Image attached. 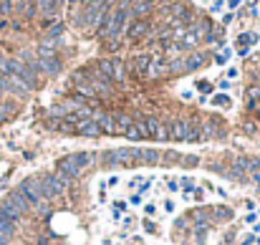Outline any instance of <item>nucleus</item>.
<instances>
[{
  "label": "nucleus",
  "instance_id": "nucleus-17",
  "mask_svg": "<svg viewBox=\"0 0 260 245\" xmlns=\"http://www.w3.org/2000/svg\"><path fill=\"white\" fill-rule=\"evenodd\" d=\"M212 104H215V106H223V109H230V106H232V101H230L227 94H215V96H212Z\"/></svg>",
  "mask_w": 260,
  "mask_h": 245
},
{
  "label": "nucleus",
  "instance_id": "nucleus-13",
  "mask_svg": "<svg viewBox=\"0 0 260 245\" xmlns=\"http://www.w3.org/2000/svg\"><path fill=\"white\" fill-rule=\"evenodd\" d=\"M76 134H81V137H99L101 134V126L94 119H81L76 124Z\"/></svg>",
  "mask_w": 260,
  "mask_h": 245
},
{
  "label": "nucleus",
  "instance_id": "nucleus-14",
  "mask_svg": "<svg viewBox=\"0 0 260 245\" xmlns=\"http://www.w3.org/2000/svg\"><path fill=\"white\" fill-rule=\"evenodd\" d=\"M38 71L48 74V76H56V74L61 71V63H58L56 56H51V58H38Z\"/></svg>",
  "mask_w": 260,
  "mask_h": 245
},
{
  "label": "nucleus",
  "instance_id": "nucleus-18",
  "mask_svg": "<svg viewBox=\"0 0 260 245\" xmlns=\"http://www.w3.org/2000/svg\"><path fill=\"white\" fill-rule=\"evenodd\" d=\"M0 233H3V235H13V220H8L5 215H0Z\"/></svg>",
  "mask_w": 260,
  "mask_h": 245
},
{
  "label": "nucleus",
  "instance_id": "nucleus-3",
  "mask_svg": "<svg viewBox=\"0 0 260 245\" xmlns=\"http://www.w3.org/2000/svg\"><path fill=\"white\" fill-rule=\"evenodd\" d=\"M96 71L104 76V79H109V81H124V61L121 58H104L99 61L96 66Z\"/></svg>",
  "mask_w": 260,
  "mask_h": 245
},
{
  "label": "nucleus",
  "instance_id": "nucleus-9",
  "mask_svg": "<svg viewBox=\"0 0 260 245\" xmlns=\"http://www.w3.org/2000/svg\"><path fill=\"white\" fill-rule=\"evenodd\" d=\"M126 139H132V142H139V139H149V131H147V122L144 119H134L132 126L126 129Z\"/></svg>",
  "mask_w": 260,
  "mask_h": 245
},
{
  "label": "nucleus",
  "instance_id": "nucleus-30",
  "mask_svg": "<svg viewBox=\"0 0 260 245\" xmlns=\"http://www.w3.org/2000/svg\"><path fill=\"white\" fill-rule=\"evenodd\" d=\"M250 180L255 182V187L260 190V172H250Z\"/></svg>",
  "mask_w": 260,
  "mask_h": 245
},
{
  "label": "nucleus",
  "instance_id": "nucleus-6",
  "mask_svg": "<svg viewBox=\"0 0 260 245\" xmlns=\"http://www.w3.org/2000/svg\"><path fill=\"white\" fill-rule=\"evenodd\" d=\"M142 154V149H134V147H126V149H114V152H109L106 154V162L109 164H121V162H129V160H137Z\"/></svg>",
  "mask_w": 260,
  "mask_h": 245
},
{
  "label": "nucleus",
  "instance_id": "nucleus-36",
  "mask_svg": "<svg viewBox=\"0 0 260 245\" xmlns=\"http://www.w3.org/2000/svg\"><path fill=\"white\" fill-rule=\"evenodd\" d=\"M215 61H218V63H220V66H223V63H225V61H227V51H225V53H220V56H218V58H215Z\"/></svg>",
  "mask_w": 260,
  "mask_h": 245
},
{
  "label": "nucleus",
  "instance_id": "nucleus-8",
  "mask_svg": "<svg viewBox=\"0 0 260 245\" xmlns=\"http://www.w3.org/2000/svg\"><path fill=\"white\" fill-rule=\"evenodd\" d=\"M149 61H151L149 53H137L132 61H129V74L132 76H144L147 69H149Z\"/></svg>",
  "mask_w": 260,
  "mask_h": 245
},
{
  "label": "nucleus",
  "instance_id": "nucleus-37",
  "mask_svg": "<svg viewBox=\"0 0 260 245\" xmlns=\"http://www.w3.org/2000/svg\"><path fill=\"white\" fill-rule=\"evenodd\" d=\"M111 210H116V212H124V210H126V205H124V203H116Z\"/></svg>",
  "mask_w": 260,
  "mask_h": 245
},
{
  "label": "nucleus",
  "instance_id": "nucleus-31",
  "mask_svg": "<svg viewBox=\"0 0 260 245\" xmlns=\"http://www.w3.org/2000/svg\"><path fill=\"white\" fill-rule=\"evenodd\" d=\"M250 169L253 172H260V157L258 160H250Z\"/></svg>",
  "mask_w": 260,
  "mask_h": 245
},
{
  "label": "nucleus",
  "instance_id": "nucleus-23",
  "mask_svg": "<svg viewBox=\"0 0 260 245\" xmlns=\"http://www.w3.org/2000/svg\"><path fill=\"white\" fill-rule=\"evenodd\" d=\"M202 197H205V190H202V187H194V190H192V200H197V203H200Z\"/></svg>",
  "mask_w": 260,
  "mask_h": 245
},
{
  "label": "nucleus",
  "instance_id": "nucleus-4",
  "mask_svg": "<svg viewBox=\"0 0 260 245\" xmlns=\"http://www.w3.org/2000/svg\"><path fill=\"white\" fill-rule=\"evenodd\" d=\"M18 190L28 197V203H31V205L43 203V200H46V192H43V185H40V177H28V180L20 185Z\"/></svg>",
  "mask_w": 260,
  "mask_h": 245
},
{
  "label": "nucleus",
  "instance_id": "nucleus-21",
  "mask_svg": "<svg viewBox=\"0 0 260 245\" xmlns=\"http://www.w3.org/2000/svg\"><path fill=\"white\" fill-rule=\"evenodd\" d=\"M139 157H144V162H157V160H159V154H157L154 149H142Z\"/></svg>",
  "mask_w": 260,
  "mask_h": 245
},
{
  "label": "nucleus",
  "instance_id": "nucleus-27",
  "mask_svg": "<svg viewBox=\"0 0 260 245\" xmlns=\"http://www.w3.org/2000/svg\"><path fill=\"white\" fill-rule=\"evenodd\" d=\"M144 230H147V233H157V225H154L151 220H144Z\"/></svg>",
  "mask_w": 260,
  "mask_h": 245
},
{
  "label": "nucleus",
  "instance_id": "nucleus-44",
  "mask_svg": "<svg viewBox=\"0 0 260 245\" xmlns=\"http://www.w3.org/2000/svg\"><path fill=\"white\" fill-rule=\"evenodd\" d=\"M258 86H260V79H258Z\"/></svg>",
  "mask_w": 260,
  "mask_h": 245
},
{
  "label": "nucleus",
  "instance_id": "nucleus-38",
  "mask_svg": "<svg viewBox=\"0 0 260 245\" xmlns=\"http://www.w3.org/2000/svg\"><path fill=\"white\" fill-rule=\"evenodd\" d=\"M253 243H255V235H248V238H245L240 245H253Z\"/></svg>",
  "mask_w": 260,
  "mask_h": 245
},
{
  "label": "nucleus",
  "instance_id": "nucleus-32",
  "mask_svg": "<svg viewBox=\"0 0 260 245\" xmlns=\"http://www.w3.org/2000/svg\"><path fill=\"white\" fill-rule=\"evenodd\" d=\"M144 210H147V215H154V212H157V205H154V203H149Z\"/></svg>",
  "mask_w": 260,
  "mask_h": 245
},
{
  "label": "nucleus",
  "instance_id": "nucleus-25",
  "mask_svg": "<svg viewBox=\"0 0 260 245\" xmlns=\"http://www.w3.org/2000/svg\"><path fill=\"white\" fill-rule=\"evenodd\" d=\"M197 88H200L202 94H210V91H212V86H210L207 81H200V83H197Z\"/></svg>",
  "mask_w": 260,
  "mask_h": 245
},
{
  "label": "nucleus",
  "instance_id": "nucleus-16",
  "mask_svg": "<svg viewBox=\"0 0 260 245\" xmlns=\"http://www.w3.org/2000/svg\"><path fill=\"white\" fill-rule=\"evenodd\" d=\"M132 117H126V114H114V129H116V134H126V129L132 126Z\"/></svg>",
  "mask_w": 260,
  "mask_h": 245
},
{
  "label": "nucleus",
  "instance_id": "nucleus-10",
  "mask_svg": "<svg viewBox=\"0 0 260 245\" xmlns=\"http://www.w3.org/2000/svg\"><path fill=\"white\" fill-rule=\"evenodd\" d=\"M99 126H101V134H111L116 137V129H114V114H104V111H94L91 117Z\"/></svg>",
  "mask_w": 260,
  "mask_h": 245
},
{
  "label": "nucleus",
  "instance_id": "nucleus-41",
  "mask_svg": "<svg viewBox=\"0 0 260 245\" xmlns=\"http://www.w3.org/2000/svg\"><path fill=\"white\" fill-rule=\"evenodd\" d=\"M220 88H230V79H223L220 81Z\"/></svg>",
  "mask_w": 260,
  "mask_h": 245
},
{
  "label": "nucleus",
  "instance_id": "nucleus-29",
  "mask_svg": "<svg viewBox=\"0 0 260 245\" xmlns=\"http://www.w3.org/2000/svg\"><path fill=\"white\" fill-rule=\"evenodd\" d=\"M175 207H177L175 200H164V210H167V212H175Z\"/></svg>",
  "mask_w": 260,
  "mask_h": 245
},
{
  "label": "nucleus",
  "instance_id": "nucleus-5",
  "mask_svg": "<svg viewBox=\"0 0 260 245\" xmlns=\"http://www.w3.org/2000/svg\"><path fill=\"white\" fill-rule=\"evenodd\" d=\"M147 122V131H149V139H157V142H169V124L159 122L154 117L144 119Z\"/></svg>",
  "mask_w": 260,
  "mask_h": 245
},
{
  "label": "nucleus",
  "instance_id": "nucleus-43",
  "mask_svg": "<svg viewBox=\"0 0 260 245\" xmlns=\"http://www.w3.org/2000/svg\"><path fill=\"white\" fill-rule=\"evenodd\" d=\"M71 3H74V5H86L89 0H71Z\"/></svg>",
  "mask_w": 260,
  "mask_h": 245
},
{
  "label": "nucleus",
  "instance_id": "nucleus-12",
  "mask_svg": "<svg viewBox=\"0 0 260 245\" xmlns=\"http://www.w3.org/2000/svg\"><path fill=\"white\" fill-rule=\"evenodd\" d=\"M8 203H10V205H13V207L20 212V217H23V215L31 210V203H28V197H26L23 192H20V190H15V192H10V195H8Z\"/></svg>",
  "mask_w": 260,
  "mask_h": 245
},
{
  "label": "nucleus",
  "instance_id": "nucleus-24",
  "mask_svg": "<svg viewBox=\"0 0 260 245\" xmlns=\"http://www.w3.org/2000/svg\"><path fill=\"white\" fill-rule=\"evenodd\" d=\"M180 187H185L187 192H192V190H194V182L189 180V177H185V180H182V185H180Z\"/></svg>",
  "mask_w": 260,
  "mask_h": 245
},
{
  "label": "nucleus",
  "instance_id": "nucleus-19",
  "mask_svg": "<svg viewBox=\"0 0 260 245\" xmlns=\"http://www.w3.org/2000/svg\"><path fill=\"white\" fill-rule=\"evenodd\" d=\"M149 3H144V0H137V3H132V13L134 15H144V13H149Z\"/></svg>",
  "mask_w": 260,
  "mask_h": 245
},
{
  "label": "nucleus",
  "instance_id": "nucleus-35",
  "mask_svg": "<svg viewBox=\"0 0 260 245\" xmlns=\"http://www.w3.org/2000/svg\"><path fill=\"white\" fill-rule=\"evenodd\" d=\"M223 8V0H215V3H212V13H218Z\"/></svg>",
  "mask_w": 260,
  "mask_h": 245
},
{
  "label": "nucleus",
  "instance_id": "nucleus-39",
  "mask_svg": "<svg viewBox=\"0 0 260 245\" xmlns=\"http://www.w3.org/2000/svg\"><path fill=\"white\" fill-rule=\"evenodd\" d=\"M109 187H119V177H109Z\"/></svg>",
  "mask_w": 260,
  "mask_h": 245
},
{
  "label": "nucleus",
  "instance_id": "nucleus-42",
  "mask_svg": "<svg viewBox=\"0 0 260 245\" xmlns=\"http://www.w3.org/2000/svg\"><path fill=\"white\" fill-rule=\"evenodd\" d=\"M8 240H10L8 235H3V233H0V245H8Z\"/></svg>",
  "mask_w": 260,
  "mask_h": 245
},
{
  "label": "nucleus",
  "instance_id": "nucleus-22",
  "mask_svg": "<svg viewBox=\"0 0 260 245\" xmlns=\"http://www.w3.org/2000/svg\"><path fill=\"white\" fill-rule=\"evenodd\" d=\"M248 99H250V106H253V101L260 99V86H250L248 88Z\"/></svg>",
  "mask_w": 260,
  "mask_h": 245
},
{
  "label": "nucleus",
  "instance_id": "nucleus-7",
  "mask_svg": "<svg viewBox=\"0 0 260 245\" xmlns=\"http://www.w3.org/2000/svg\"><path fill=\"white\" fill-rule=\"evenodd\" d=\"M56 172H58V174H66V177H71V180H74V177L81 174V167L76 164L74 154H71V157H63V160L56 162Z\"/></svg>",
  "mask_w": 260,
  "mask_h": 245
},
{
  "label": "nucleus",
  "instance_id": "nucleus-28",
  "mask_svg": "<svg viewBox=\"0 0 260 245\" xmlns=\"http://www.w3.org/2000/svg\"><path fill=\"white\" fill-rule=\"evenodd\" d=\"M129 203H132V205H142V192H134L132 197H129Z\"/></svg>",
  "mask_w": 260,
  "mask_h": 245
},
{
  "label": "nucleus",
  "instance_id": "nucleus-2",
  "mask_svg": "<svg viewBox=\"0 0 260 245\" xmlns=\"http://www.w3.org/2000/svg\"><path fill=\"white\" fill-rule=\"evenodd\" d=\"M69 182H71V177H66V174H46V177H40V185H43V192H46V200L48 197H58V195H63V190L69 187Z\"/></svg>",
  "mask_w": 260,
  "mask_h": 245
},
{
  "label": "nucleus",
  "instance_id": "nucleus-33",
  "mask_svg": "<svg viewBox=\"0 0 260 245\" xmlns=\"http://www.w3.org/2000/svg\"><path fill=\"white\" fill-rule=\"evenodd\" d=\"M33 3H36V5H38V8H40V10H43V8H46V5H48V3H51V0H33Z\"/></svg>",
  "mask_w": 260,
  "mask_h": 245
},
{
  "label": "nucleus",
  "instance_id": "nucleus-20",
  "mask_svg": "<svg viewBox=\"0 0 260 245\" xmlns=\"http://www.w3.org/2000/svg\"><path fill=\"white\" fill-rule=\"evenodd\" d=\"M197 66H202V56H192L185 61V71H192V69H197Z\"/></svg>",
  "mask_w": 260,
  "mask_h": 245
},
{
  "label": "nucleus",
  "instance_id": "nucleus-34",
  "mask_svg": "<svg viewBox=\"0 0 260 245\" xmlns=\"http://www.w3.org/2000/svg\"><path fill=\"white\" fill-rule=\"evenodd\" d=\"M0 13H10V0H5V3L0 5Z\"/></svg>",
  "mask_w": 260,
  "mask_h": 245
},
{
  "label": "nucleus",
  "instance_id": "nucleus-1",
  "mask_svg": "<svg viewBox=\"0 0 260 245\" xmlns=\"http://www.w3.org/2000/svg\"><path fill=\"white\" fill-rule=\"evenodd\" d=\"M126 20H129V0H119L116 8L104 15L96 36L99 38H106V41H119L121 31L126 28Z\"/></svg>",
  "mask_w": 260,
  "mask_h": 245
},
{
  "label": "nucleus",
  "instance_id": "nucleus-11",
  "mask_svg": "<svg viewBox=\"0 0 260 245\" xmlns=\"http://www.w3.org/2000/svg\"><path fill=\"white\" fill-rule=\"evenodd\" d=\"M164 74H169L167 71V58H162V56H151V61H149V69H147V79H159V76H164Z\"/></svg>",
  "mask_w": 260,
  "mask_h": 245
},
{
  "label": "nucleus",
  "instance_id": "nucleus-40",
  "mask_svg": "<svg viewBox=\"0 0 260 245\" xmlns=\"http://www.w3.org/2000/svg\"><path fill=\"white\" fill-rule=\"evenodd\" d=\"M185 164H197V157H185Z\"/></svg>",
  "mask_w": 260,
  "mask_h": 245
},
{
  "label": "nucleus",
  "instance_id": "nucleus-26",
  "mask_svg": "<svg viewBox=\"0 0 260 245\" xmlns=\"http://www.w3.org/2000/svg\"><path fill=\"white\" fill-rule=\"evenodd\" d=\"M167 190H169V192H177V190H180V182H177V180H167Z\"/></svg>",
  "mask_w": 260,
  "mask_h": 245
},
{
  "label": "nucleus",
  "instance_id": "nucleus-15",
  "mask_svg": "<svg viewBox=\"0 0 260 245\" xmlns=\"http://www.w3.org/2000/svg\"><path fill=\"white\" fill-rule=\"evenodd\" d=\"M129 38L132 41H139V38H144L147 33H149V20H134L132 26H129Z\"/></svg>",
  "mask_w": 260,
  "mask_h": 245
}]
</instances>
